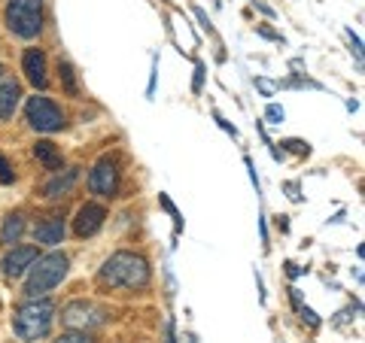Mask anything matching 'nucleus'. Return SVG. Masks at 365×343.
<instances>
[{
	"label": "nucleus",
	"mask_w": 365,
	"mask_h": 343,
	"mask_svg": "<svg viewBox=\"0 0 365 343\" xmlns=\"http://www.w3.org/2000/svg\"><path fill=\"white\" fill-rule=\"evenodd\" d=\"M55 322V301L49 298H31L28 304H21L13 316V328L21 340H40L52 331Z\"/></svg>",
	"instance_id": "obj_2"
},
{
	"label": "nucleus",
	"mask_w": 365,
	"mask_h": 343,
	"mask_svg": "<svg viewBox=\"0 0 365 343\" xmlns=\"http://www.w3.org/2000/svg\"><path fill=\"white\" fill-rule=\"evenodd\" d=\"M58 73H61V85H64V95L76 97V95H79V85H76V73H73V64H71V61H58Z\"/></svg>",
	"instance_id": "obj_16"
},
{
	"label": "nucleus",
	"mask_w": 365,
	"mask_h": 343,
	"mask_svg": "<svg viewBox=\"0 0 365 343\" xmlns=\"http://www.w3.org/2000/svg\"><path fill=\"white\" fill-rule=\"evenodd\" d=\"M158 201H162V207H165V210H168L170 216H174V222H177V228H180V225H182V216L177 213V207H174V201H170V198H168V194H158Z\"/></svg>",
	"instance_id": "obj_19"
},
{
	"label": "nucleus",
	"mask_w": 365,
	"mask_h": 343,
	"mask_svg": "<svg viewBox=\"0 0 365 343\" xmlns=\"http://www.w3.org/2000/svg\"><path fill=\"white\" fill-rule=\"evenodd\" d=\"M107 222V210L101 204H86V207L76 210V219H73V231L76 237H91L98 234Z\"/></svg>",
	"instance_id": "obj_8"
},
{
	"label": "nucleus",
	"mask_w": 365,
	"mask_h": 343,
	"mask_svg": "<svg viewBox=\"0 0 365 343\" xmlns=\"http://www.w3.org/2000/svg\"><path fill=\"white\" fill-rule=\"evenodd\" d=\"M283 146H289V149H292L295 155H307V152H311V146H307V143H302V140H287Z\"/></svg>",
	"instance_id": "obj_22"
},
{
	"label": "nucleus",
	"mask_w": 365,
	"mask_h": 343,
	"mask_svg": "<svg viewBox=\"0 0 365 343\" xmlns=\"http://www.w3.org/2000/svg\"><path fill=\"white\" fill-rule=\"evenodd\" d=\"M201 83H204V64L195 67V83H192V91H195V95L201 91Z\"/></svg>",
	"instance_id": "obj_25"
},
{
	"label": "nucleus",
	"mask_w": 365,
	"mask_h": 343,
	"mask_svg": "<svg viewBox=\"0 0 365 343\" xmlns=\"http://www.w3.org/2000/svg\"><path fill=\"white\" fill-rule=\"evenodd\" d=\"M9 182H16V170L6 162V155L0 152V186H9Z\"/></svg>",
	"instance_id": "obj_17"
},
{
	"label": "nucleus",
	"mask_w": 365,
	"mask_h": 343,
	"mask_svg": "<svg viewBox=\"0 0 365 343\" xmlns=\"http://www.w3.org/2000/svg\"><path fill=\"white\" fill-rule=\"evenodd\" d=\"M0 83H4V64H0Z\"/></svg>",
	"instance_id": "obj_31"
},
{
	"label": "nucleus",
	"mask_w": 365,
	"mask_h": 343,
	"mask_svg": "<svg viewBox=\"0 0 365 343\" xmlns=\"http://www.w3.org/2000/svg\"><path fill=\"white\" fill-rule=\"evenodd\" d=\"M25 116H28L31 128L40 134H52V131L64 128V112L58 110V104H52L49 97H31L25 107Z\"/></svg>",
	"instance_id": "obj_6"
},
{
	"label": "nucleus",
	"mask_w": 365,
	"mask_h": 343,
	"mask_svg": "<svg viewBox=\"0 0 365 343\" xmlns=\"http://www.w3.org/2000/svg\"><path fill=\"white\" fill-rule=\"evenodd\" d=\"M259 33H262V37H268V40H280L277 33H274V31H268V28H259Z\"/></svg>",
	"instance_id": "obj_30"
},
{
	"label": "nucleus",
	"mask_w": 365,
	"mask_h": 343,
	"mask_svg": "<svg viewBox=\"0 0 365 343\" xmlns=\"http://www.w3.org/2000/svg\"><path fill=\"white\" fill-rule=\"evenodd\" d=\"M107 310L91 301H71L61 310V325L67 331H91V328H101L107 322Z\"/></svg>",
	"instance_id": "obj_5"
},
{
	"label": "nucleus",
	"mask_w": 365,
	"mask_h": 343,
	"mask_svg": "<svg viewBox=\"0 0 365 343\" xmlns=\"http://www.w3.org/2000/svg\"><path fill=\"white\" fill-rule=\"evenodd\" d=\"M19 97H21V85L16 83V79L0 83V122L13 119V112L19 107Z\"/></svg>",
	"instance_id": "obj_13"
},
{
	"label": "nucleus",
	"mask_w": 365,
	"mask_h": 343,
	"mask_svg": "<svg viewBox=\"0 0 365 343\" xmlns=\"http://www.w3.org/2000/svg\"><path fill=\"white\" fill-rule=\"evenodd\" d=\"M79 179V167H67L64 174H55L49 182L43 186V198H61V194H67Z\"/></svg>",
	"instance_id": "obj_11"
},
{
	"label": "nucleus",
	"mask_w": 365,
	"mask_h": 343,
	"mask_svg": "<svg viewBox=\"0 0 365 343\" xmlns=\"http://www.w3.org/2000/svg\"><path fill=\"white\" fill-rule=\"evenodd\" d=\"M37 258H40L37 246H13V253L4 255V277L6 280H19Z\"/></svg>",
	"instance_id": "obj_9"
},
{
	"label": "nucleus",
	"mask_w": 365,
	"mask_h": 343,
	"mask_svg": "<svg viewBox=\"0 0 365 343\" xmlns=\"http://www.w3.org/2000/svg\"><path fill=\"white\" fill-rule=\"evenodd\" d=\"M150 261L137 253H113L98 270V283L104 289H143L150 283Z\"/></svg>",
	"instance_id": "obj_1"
},
{
	"label": "nucleus",
	"mask_w": 365,
	"mask_h": 343,
	"mask_svg": "<svg viewBox=\"0 0 365 343\" xmlns=\"http://www.w3.org/2000/svg\"><path fill=\"white\" fill-rule=\"evenodd\" d=\"M34 158H37L46 170H61V152L55 149V143H49V140L34 143Z\"/></svg>",
	"instance_id": "obj_15"
},
{
	"label": "nucleus",
	"mask_w": 365,
	"mask_h": 343,
	"mask_svg": "<svg viewBox=\"0 0 365 343\" xmlns=\"http://www.w3.org/2000/svg\"><path fill=\"white\" fill-rule=\"evenodd\" d=\"M55 343H95V340H91L88 331H67V334H61Z\"/></svg>",
	"instance_id": "obj_18"
},
{
	"label": "nucleus",
	"mask_w": 365,
	"mask_h": 343,
	"mask_svg": "<svg viewBox=\"0 0 365 343\" xmlns=\"http://www.w3.org/2000/svg\"><path fill=\"white\" fill-rule=\"evenodd\" d=\"M265 119H268L271 125H280V122H283V110H280L277 104H271V107L265 110Z\"/></svg>",
	"instance_id": "obj_21"
},
{
	"label": "nucleus",
	"mask_w": 365,
	"mask_h": 343,
	"mask_svg": "<svg viewBox=\"0 0 365 343\" xmlns=\"http://www.w3.org/2000/svg\"><path fill=\"white\" fill-rule=\"evenodd\" d=\"M256 88L262 91V95H274V91H277V85L268 83V79H256Z\"/></svg>",
	"instance_id": "obj_23"
},
{
	"label": "nucleus",
	"mask_w": 365,
	"mask_h": 343,
	"mask_svg": "<svg viewBox=\"0 0 365 343\" xmlns=\"http://www.w3.org/2000/svg\"><path fill=\"white\" fill-rule=\"evenodd\" d=\"M21 70H25L28 83L34 88L43 91L46 85H49V73H46V55H43V49H28L25 55H21Z\"/></svg>",
	"instance_id": "obj_10"
},
{
	"label": "nucleus",
	"mask_w": 365,
	"mask_h": 343,
	"mask_svg": "<svg viewBox=\"0 0 365 343\" xmlns=\"http://www.w3.org/2000/svg\"><path fill=\"white\" fill-rule=\"evenodd\" d=\"M4 16L19 40H34L43 31V0H6Z\"/></svg>",
	"instance_id": "obj_4"
},
{
	"label": "nucleus",
	"mask_w": 365,
	"mask_h": 343,
	"mask_svg": "<svg viewBox=\"0 0 365 343\" xmlns=\"http://www.w3.org/2000/svg\"><path fill=\"white\" fill-rule=\"evenodd\" d=\"M287 191H289V198H292V201H302V194H299V182H287Z\"/></svg>",
	"instance_id": "obj_27"
},
{
	"label": "nucleus",
	"mask_w": 365,
	"mask_h": 343,
	"mask_svg": "<svg viewBox=\"0 0 365 343\" xmlns=\"http://www.w3.org/2000/svg\"><path fill=\"white\" fill-rule=\"evenodd\" d=\"M25 216L21 213H9L6 219H4V225H0V243L4 246H13V243H19V237L25 234Z\"/></svg>",
	"instance_id": "obj_14"
},
{
	"label": "nucleus",
	"mask_w": 365,
	"mask_h": 343,
	"mask_svg": "<svg viewBox=\"0 0 365 343\" xmlns=\"http://www.w3.org/2000/svg\"><path fill=\"white\" fill-rule=\"evenodd\" d=\"M216 122H220V128H222V131H228V134H232V137H237V131H235V128H232V125H228V122H225L222 116H216Z\"/></svg>",
	"instance_id": "obj_28"
},
{
	"label": "nucleus",
	"mask_w": 365,
	"mask_h": 343,
	"mask_svg": "<svg viewBox=\"0 0 365 343\" xmlns=\"http://www.w3.org/2000/svg\"><path fill=\"white\" fill-rule=\"evenodd\" d=\"M295 310H299V316L304 319V322H307V325H314V328L319 325V319H317V313H314V310H307V307H304V304H299V307H295Z\"/></svg>",
	"instance_id": "obj_20"
},
{
	"label": "nucleus",
	"mask_w": 365,
	"mask_h": 343,
	"mask_svg": "<svg viewBox=\"0 0 365 343\" xmlns=\"http://www.w3.org/2000/svg\"><path fill=\"white\" fill-rule=\"evenodd\" d=\"M34 237H37V243H43V246H58L64 240V222L58 219V216L43 219L37 228H34Z\"/></svg>",
	"instance_id": "obj_12"
},
{
	"label": "nucleus",
	"mask_w": 365,
	"mask_h": 343,
	"mask_svg": "<svg viewBox=\"0 0 365 343\" xmlns=\"http://www.w3.org/2000/svg\"><path fill=\"white\" fill-rule=\"evenodd\" d=\"M347 37H350V43H353V52H356V61L362 64V43H359V37L353 31H347Z\"/></svg>",
	"instance_id": "obj_24"
},
{
	"label": "nucleus",
	"mask_w": 365,
	"mask_h": 343,
	"mask_svg": "<svg viewBox=\"0 0 365 343\" xmlns=\"http://www.w3.org/2000/svg\"><path fill=\"white\" fill-rule=\"evenodd\" d=\"M88 189L101 198H116L119 191V164L113 158H101L88 174Z\"/></svg>",
	"instance_id": "obj_7"
},
{
	"label": "nucleus",
	"mask_w": 365,
	"mask_h": 343,
	"mask_svg": "<svg viewBox=\"0 0 365 343\" xmlns=\"http://www.w3.org/2000/svg\"><path fill=\"white\" fill-rule=\"evenodd\" d=\"M165 343H177V334H174V319H168V325H165Z\"/></svg>",
	"instance_id": "obj_26"
},
{
	"label": "nucleus",
	"mask_w": 365,
	"mask_h": 343,
	"mask_svg": "<svg viewBox=\"0 0 365 343\" xmlns=\"http://www.w3.org/2000/svg\"><path fill=\"white\" fill-rule=\"evenodd\" d=\"M287 273L295 280V277H302V268H299V265H292V261H289V265H287Z\"/></svg>",
	"instance_id": "obj_29"
},
{
	"label": "nucleus",
	"mask_w": 365,
	"mask_h": 343,
	"mask_svg": "<svg viewBox=\"0 0 365 343\" xmlns=\"http://www.w3.org/2000/svg\"><path fill=\"white\" fill-rule=\"evenodd\" d=\"M67 268H71V261H67L64 253L40 255V258L31 265V277H28V283H25V295H28V298H40V295L52 292L55 285H58V283L67 277Z\"/></svg>",
	"instance_id": "obj_3"
}]
</instances>
